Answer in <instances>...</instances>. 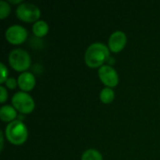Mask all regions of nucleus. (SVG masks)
<instances>
[{
	"label": "nucleus",
	"instance_id": "6",
	"mask_svg": "<svg viewBox=\"0 0 160 160\" xmlns=\"http://www.w3.org/2000/svg\"><path fill=\"white\" fill-rule=\"evenodd\" d=\"M6 39L14 45H19L24 42L27 38V31L22 25L14 24L9 26L5 32Z\"/></svg>",
	"mask_w": 160,
	"mask_h": 160
},
{
	"label": "nucleus",
	"instance_id": "11",
	"mask_svg": "<svg viewBox=\"0 0 160 160\" xmlns=\"http://www.w3.org/2000/svg\"><path fill=\"white\" fill-rule=\"evenodd\" d=\"M33 33L38 38H42L46 36L49 32V25L45 21H38L33 24Z\"/></svg>",
	"mask_w": 160,
	"mask_h": 160
},
{
	"label": "nucleus",
	"instance_id": "3",
	"mask_svg": "<svg viewBox=\"0 0 160 160\" xmlns=\"http://www.w3.org/2000/svg\"><path fill=\"white\" fill-rule=\"evenodd\" d=\"M8 63L14 70L25 72L30 68L31 57L25 50L18 48L9 52Z\"/></svg>",
	"mask_w": 160,
	"mask_h": 160
},
{
	"label": "nucleus",
	"instance_id": "5",
	"mask_svg": "<svg viewBox=\"0 0 160 160\" xmlns=\"http://www.w3.org/2000/svg\"><path fill=\"white\" fill-rule=\"evenodd\" d=\"M17 17L25 22H36L40 17V9L34 4L22 3L16 9Z\"/></svg>",
	"mask_w": 160,
	"mask_h": 160
},
{
	"label": "nucleus",
	"instance_id": "17",
	"mask_svg": "<svg viewBox=\"0 0 160 160\" xmlns=\"http://www.w3.org/2000/svg\"><path fill=\"white\" fill-rule=\"evenodd\" d=\"M0 102L4 103L7 99H8V91L6 89V87L4 86H0Z\"/></svg>",
	"mask_w": 160,
	"mask_h": 160
},
{
	"label": "nucleus",
	"instance_id": "12",
	"mask_svg": "<svg viewBox=\"0 0 160 160\" xmlns=\"http://www.w3.org/2000/svg\"><path fill=\"white\" fill-rule=\"evenodd\" d=\"M114 92L112 88H109V87H105L101 90L100 92V95H99V98H100V100L105 103V104H109L111 102L113 101L114 99Z\"/></svg>",
	"mask_w": 160,
	"mask_h": 160
},
{
	"label": "nucleus",
	"instance_id": "14",
	"mask_svg": "<svg viewBox=\"0 0 160 160\" xmlns=\"http://www.w3.org/2000/svg\"><path fill=\"white\" fill-rule=\"evenodd\" d=\"M11 8L9 6V4L4 0L0 1V19H5L6 17H8L10 13Z\"/></svg>",
	"mask_w": 160,
	"mask_h": 160
},
{
	"label": "nucleus",
	"instance_id": "18",
	"mask_svg": "<svg viewBox=\"0 0 160 160\" xmlns=\"http://www.w3.org/2000/svg\"><path fill=\"white\" fill-rule=\"evenodd\" d=\"M0 140H1V151H3V148H4V134L3 132H0Z\"/></svg>",
	"mask_w": 160,
	"mask_h": 160
},
{
	"label": "nucleus",
	"instance_id": "9",
	"mask_svg": "<svg viewBox=\"0 0 160 160\" xmlns=\"http://www.w3.org/2000/svg\"><path fill=\"white\" fill-rule=\"evenodd\" d=\"M18 85L23 92L31 91L36 85V78L31 72H22L18 77Z\"/></svg>",
	"mask_w": 160,
	"mask_h": 160
},
{
	"label": "nucleus",
	"instance_id": "7",
	"mask_svg": "<svg viewBox=\"0 0 160 160\" xmlns=\"http://www.w3.org/2000/svg\"><path fill=\"white\" fill-rule=\"evenodd\" d=\"M98 77L107 87H115L119 82V77L116 70L110 65H104L98 69Z\"/></svg>",
	"mask_w": 160,
	"mask_h": 160
},
{
	"label": "nucleus",
	"instance_id": "1",
	"mask_svg": "<svg viewBox=\"0 0 160 160\" xmlns=\"http://www.w3.org/2000/svg\"><path fill=\"white\" fill-rule=\"evenodd\" d=\"M110 57V49L101 42H95L91 44L84 54L86 65L91 68H96L104 66Z\"/></svg>",
	"mask_w": 160,
	"mask_h": 160
},
{
	"label": "nucleus",
	"instance_id": "16",
	"mask_svg": "<svg viewBox=\"0 0 160 160\" xmlns=\"http://www.w3.org/2000/svg\"><path fill=\"white\" fill-rule=\"evenodd\" d=\"M17 84H18V82H17L13 77H9V78H8V80L5 82V85H6V87H7V88H8V89H10V90L15 89V88H16V86H17Z\"/></svg>",
	"mask_w": 160,
	"mask_h": 160
},
{
	"label": "nucleus",
	"instance_id": "15",
	"mask_svg": "<svg viewBox=\"0 0 160 160\" xmlns=\"http://www.w3.org/2000/svg\"><path fill=\"white\" fill-rule=\"evenodd\" d=\"M0 69H1V79H0V82L1 83H5V82L8 80V70L7 67L5 66V64H3V63L0 64Z\"/></svg>",
	"mask_w": 160,
	"mask_h": 160
},
{
	"label": "nucleus",
	"instance_id": "10",
	"mask_svg": "<svg viewBox=\"0 0 160 160\" xmlns=\"http://www.w3.org/2000/svg\"><path fill=\"white\" fill-rule=\"evenodd\" d=\"M17 117V111L11 105H4L0 109V118L3 122L11 123Z\"/></svg>",
	"mask_w": 160,
	"mask_h": 160
},
{
	"label": "nucleus",
	"instance_id": "4",
	"mask_svg": "<svg viewBox=\"0 0 160 160\" xmlns=\"http://www.w3.org/2000/svg\"><path fill=\"white\" fill-rule=\"evenodd\" d=\"M12 106L22 114L31 113L35 109V101L33 98L26 92L20 91L15 93L11 98Z\"/></svg>",
	"mask_w": 160,
	"mask_h": 160
},
{
	"label": "nucleus",
	"instance_id": "2",
	"mask_svg": "<svg viewBox=\"0 0 160 160\" xmlns=\"http://www.w3.org/2000/svg\"><path fill=\"white\" fill-rule=\"evenodd\" d=\"M5 136L7 140L13 145L23 144L28 137L27 128L22 121L14 120L6 127Z\"/></svg>",
	"mask_w": 160,
	"mask_h": 160
},
{
	"label": "nucleus",
	"instance_id": "13",
	"mask_svg": "<svg viewBox=\"0 0 160 160\" xmlns=\"http://www.w3.org/2000/svg\"><path fill=\"white\" fill-rule=\"evenodd\" d=\"M82 160H103L101 154L96 149H87L83 152Z\"/></svg>",
	"mask_w": 160,
	"mask_h": 160
},
{
	"label": "nucleus",
	"instance_id": "8",
	"mask_svg": "<svg viewBox=\"0 0 160 160\" xmlns=\"http://www.w3.org/2000/svg\"><path fill=\"white\" fill-rule=\"evenodd\" d=\"M127 36L122 31L113 32L109 38V49L112 52H120L127 45Z\"/></svg>",
	"mask_w": 160,
	"mask_h": 160
}]
</instances>
